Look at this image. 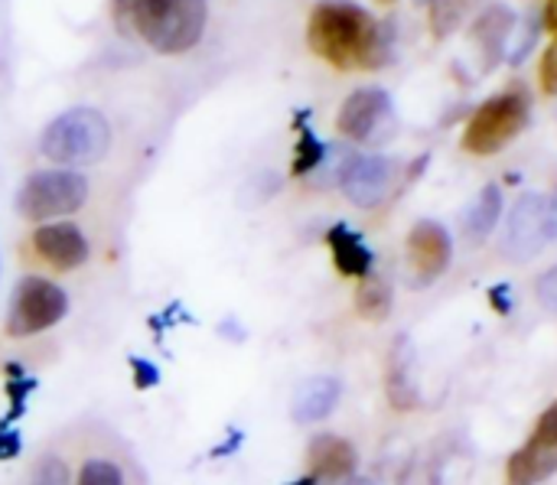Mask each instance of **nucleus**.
<instances>
[{
	"mask_svg": "<svg viewBox=\"0 0 557 485\" xmlns=\"http://www.w3.org/2000/svg\"><path fill=\"white\" fill-rule=\"evenodd\" d=\"M503 219V189L499 186H483V192L473 199L467 212V235L473 241H483Z\"/></svg>",
	"mask_w": 557,
	"mask_h": 485,
	"instance_id": "obj_17",
	"label": "nucleus"
},
{
	"mask_svg": "<svg viewBox=\"0 0 557 485\" xmlns=\"http://www.w3.org/2000/svg\"><path fill=\"white\" fill-rule=\"evenodd\" d=\"M326 245H330L333 264H336V271H339L343 277L362 281V277L372 274L375 254H372V248L366 245V238H362L356 228H349L346 222H339V225H333V228L326 232Z\"/></svg>",
	"mask_w": 557,
	"mask_h": 485,
	"instance_id": "obj_14",
	"label": "nucleus"
},
{
	"mask_svg": "<svg viewBox=\"0 0 557 485\" xmlns=\"http://www.w3.org/2000/svg\"><path fill=\"white\" fill-rule=\"evenodd\" d=\"M557 238V202L542 196V192H525L512 212L509 222L503 228V241L499 251L503 258L525 264L532 258H539L552 241Z\"/></svg>",
	"mask_w": 557,
	"mask_h": 485,
	"instance_id": "obj_6",
	"label": "nucleus"
},
{
	"mask_svg": "<svg viewBox=\"0 0 557 485\" xmlns=\"http://www.w3.org/2000/svg\"><path fill=\"white\" fill-rule=\"evenodd\" d=\"M356 310H359L362 320L382 323L392 313V287H388V281L379 277V274L362 277L359 290H356Z\"/></svg>",
	"mask_w": 557,
	"mask_h": 485,
	"instance_id": "obj_18",
	"label": "nucleus"
},
{
	"mask_svg": "<svg viewBox=\"0 0 557 485\" xmlns=\"http://www.w3.org/2000/svg\"><path fill=\"white\" fill-rule=\"evenodd\" d=\"M33 485H72V473L62 457H42L33 470Z\"/></svg>",
	"mask_w": 557,
	"mask_h": 485,
	"instance_id": "obj_23",
	"label": "nucleus"
},
{
	"mask_svg": "<svg viewBox=\"0 0 557 485\" xmlns=\"http://www.w3.org/2000/svg\"><path fill=\"white\" fill-rule=\"evenodd\" d=\"M287 485H317L310 476H304V480H297V483H287Z\"/></svg>",
	"mask_w": 557,
	"mask_h": 485,
	"instance_id": "obj_29",
	"label": "nucleus"
},
{
	"mask_svg": "<svg viewBox=\"0 0 557 485\" xmlns=\"http://www.w3.org/2000/svg\"><path fill=\"white\" fill-rule=\"evenodd\" d=\"M382 3H392V0H382Z\"/></svg>",
	"mask_w": 557,
	"mask_h": 485,
	"instance_id": "obj_32",
	"label": "nucleus"
},
{
	"mask_svg": "<svg viewBox=\"0 0 557 485\" xmlns=\"http://www.w3.org/2000/svg\"><path fill=\"white\" fill-rule=\"evenodd\" d=\"M339 395H343L339 378H330V375L310 378V382H304L297 388L294 405H290V414H294L297 424H320V421H326L336 411Z\"/></svg>",
	"mask_w": 557,
	"mask_h": 485,
	"instance_id": "obj_15",
	"label": "nucleus"
},
{
	"mask_svg": "<svg viewBox=\"0 0 557 485\" xmlns=\"http://www.w3.org/2000/svg\"><path fill=\"white\" fill-rule=\"evenodd\" d=\"M516 33V13L506 3H490L476 23H473V39L480 52L486 55V65H496L499 55H506V46Z\"/></svg>",
	"mask_w": 557,
	"mask_h": 485,
	"instance_id": "obj_16",
	"label": "nucleus"
},
{
	"mask_svg": "<svg viewBox=\"0 0 557 485\" xmlns=\"http://www.w3.org/2000/svg\"><path fill=\"white\" fill-rule=\"evenodd\" d=\"M421 3H434V0H421Z\"/></svg>",
	"mask_w": 557,
	"mask_h": 485,
	"instance_id": "obj_31",
	"label": "nucleus"
},
{
	"mask_svg": "<svg viewBox=\"0 0 557 485\" xmlns=\"http://www.w3.org/2000/svg\"><path fill=\"white\" fill-rule=\"evenodd\" d=\"M346 485H375V483H369V480H349Z\"/></svg>",
	"mask_w": 557,
	"mask_h": 485,
	"instance_id": "obj_30",
	"label": "nucleus"
},
{
	"mask_svg": "<svg viewBox=\"0 0 557 485\" xmlns=\"http://www.w3.org/2000/svg\"><path fill=\"white\" fill-rule=\"evenodd\" d=\"M557 473V401L545 408L529 440L509 457L506 480L509 485H539Z\"/></svg>",
	"mask_w": 557,
	"mask_h": 485,
	"instance_id": "obj_8",
	"label": "nucleus"
},
{
	"mask_svg": "<svg viewBox=\"0 0 557 485\" xmlns=\"http://www.w3.org/2000/svg\"><path fill=\"white\" fill-rule=\"evenodd\" d=\"M356 447L336 434H320L310 440L307 447V467H310V480L320 485H346L356 473Z\"/></svg>",
	"mask_w": 557,
	"mask_h": 485,
	"instance_id": "obj_13",
	"label": "nucleus"
},
{
	"mask_svg": "<svg viewBox=\"0 0 557 485\" xmlns=\"http://www.w3.org/2000/svg\"><path fill=\"white\" fill-rule=\"evenodd\" d=\"M307 42L336 69H375L385 55V26L352 0H323L310 10Z\"/></svg>",
	"mask_w": 557,
	"mask_h": 485,
	"instance_id": "obj_1",
	"label": "nucleus"
},
{
	"mask_svg": "<svg viewBox=\"0 0 557 485\" xmlns=\"http://www.w3.org/2000/svg\"><path fill=\"white\" fill-rule=\"evenodd\" d=\"M529 114H532V101L522 88H509V91L486 98L473 111V117L463 130V150L476 153V157L499 153L506 144H512L525 130Z\"/></svg>",
	"mask_w": 557,
	"mask_h": 485,
	"instance_id": "obj_5",
	"label": "nucleus"
},
{
	"mask_svg": "<svg viewBox=\"0 0 557 485\" xmlns=\"http://www.w3.org/2000/svg\"><path fill=\"white\" fill-rule=\"evenodd\" d=\"M29 241H33L36 258L42 264H49L52 271H78L91 254V245H88L85 232L69 219L39 225Z\"/></svg>",
	"mask_w": 557,
	"mask_h": 485,
	"instance_id": "obj_12",
	"label": "nucleus"
},
{
	"mask_svg": "<svg viewBox=\"0 0 557 485\" xmlns=\"http://www.w3.org/2000/svg\"><path fill=\"white\" fill-rule=\"evenodd\" d=\"M454 258V241L447 235V228L441 222H418L408 235V271L414 287H428L434 284Z\"/></svg>",
	"mask_w": 557,
	"mask_h": 485,
	"instance_id": "obj_11",
	"label": "nucleus"
},
{
	"mask_svg": "<svg viewBox=\"0 0 557 485\" xmlns=\"http://www.w3.org/2000/svg\"><path fill=\"white\" fill-rule=\"evenodd\" d=\"M75 485H124V473L111 460L95 457V460H85Z\"/></svg>",
	"mask_w": 557,
	"mask_h": 485,
	"instance_id": "obj_22",
	"label": "nucleus"
},
{
	"mask_svg": "<svg viewBox=\"0 0 557 485\" xmlns=\"http://www.w3.org/2000/svg\"><path fill=\"white\" fill-rule=\"evenodd\" d=\"M545 26L557 36V0H548V7H545Z\"/></svg>",
	"mask_w": 557,
	"mask_h": 485,
	"instance_id": "obj_28",
	"label": "nucleus"
},
{
	"mask_svg": "<svg viewBox=\"0 0 557 485\" xmlns=\"http://www.w3.org/2000/svg\"><path fill=\"white\" fill-rule=\"evenodd\" d=\"M127 365H131V375H134V388L137 391H147V388H157L160 385V369L153 362H147L140 356H131Z\"/></svg>",
	"mask_w": 557,
	"mask_h": 485,
	"instance_id": "obj_24",
	"label": "nucleus"
},
{
	"mask_svg": "<svg viewBox=\"0 0 557 485\" xmlns=\"http://www.w3.org/2000/svg\"><path fill=\"white\" fill-rule=\"evenodd\" d=\"M111 150V121L88 104H75L55 114L39 134V153L52 166L78 170L101 163Z\"/></svg>",
	"mask_w": 557,
	"mask_h": 485,
	"instance_id": "obj_3",
	"label": "nucleus"
},
{
	"mask_svg": "<svg viewBox=\"0 0 557 485\" xmlns=\"http://www.w3.org/2000/svg\"><path fill=\"white\" fill-rule=\"evenodd\" d=\"M7 375H10V382H7L10 411H7V418H0V427H10L16 418H23V411H26V398H29V391L36 388V382H33L29 375H23V369H20V365H7Z\"/></svg>",
	"mask_w": 557,
	"mask_h": 485,
	"instance_id": "obj_21",
	"label": "nucleus"
},
{
	"mask_svg": "<svg viewBox=\"0 0 557 485\" xmlns=\"http://www.w3.org/2000/svg\"><path fill=\"white\" fill-rule=\"evenodd\" d=\"M539 75H542V88H545L548 95H557V42H552V46L545 49Z\"/></svg>",
	"mask_w": 557,
	"mask_h": 485,
	"instance_id": "obj_26",
	"label": "nucleus"
},
{
	"mask_svg": "<svg viewBox=\"0 0 557 485\" xmlns=\"http://www.w3.org/2000/svg\"><path fill=\"white\" fill-rule=\"evenodd\" d=\"M395 183V163L382 153H359L343 163L339 189L359 209H375L388 199Z\"/></svg>",
	"mask_w": 557,
	"mask_h": 485,
	"instance_id": "obj_9",
	"label": "nucleus"
},
{
	"mask_svg": "<svg viewBox=\"0 0 557 485\" xmlns=\"http://www.w3.org/2000/svg\"><path fill=\"white\" fill-rule=\"evenodd\" d=\"M69 313V294L36 274H26L10 297V310H7V336L10 339H29L39 336L46 329H52L55 323H62Z\"/></svg>",
	"mask_w": 557,
	"mask_h": 485,
	"instance_id": "obj_7",
	"label": "nucleus"
},
{
	"mask_svg": "<svg viewBox=\"0 0 557 485\" xmlns=\"http://www.w3.org/2000/svg\"><path fill=\"white\" fill-rule=\"evenodd\" d=\"M300 137H297V150H294V163H290V173L294 176H310L313 170H320L323 166V160H326V153H330V147L313 134V127H307L304 124V114H300Z\"/></svg>",
	"mask_w": 557,
	"mask_h": 485,
	"instance_id": "obj_19",
	"label": "nucleus"
},
{
	"mask_svg": "<svg viewBox=\"0 0 557 485\" xmlns=\"http://www.w3.org/2000/svg\"><path fill=\"white\" fill-rule=\"evenodd\" d=\"M392 124V98L385 88H356L352 95H346L339 114H336V130L352 140V144H366L375 140L379 130H385Z\"/></svg>",
	"mask_w": 557,
	"mask_h": 485,
	"instance_id": "obj_10",
	"label": "nucleus"
},
{
	"mask_svg": "<svg viewBox=\"0 0 557 485\" xmlns=\"http://www.w3.org/2000/svg\"><path fill=\"white\" fill-rule=\"evenodd\" d=\"M111 20L124 36H140L160 55H183L199 46L209 0H111Z\"/></svg>",
	"mask_w": 557,
	"mask_h": 485,
	"instance_id": "obj_2",
	"label": "nucleus"
},
{
	"mask_svg": "<svg viewBox=\"0 0 557 485\" xmlns=\"http://www.w3.org/2000/svg\"><path fill=\"white\" fill-rule=\"evenodd\" d=\"M88 179L78 170H65V166H49V170H36L29 173L20 189H16V212L26 222L46 225V222H59L72 212H78L88 202Z\"/></svg>",
	"mask_w": 557,
	"mask_h": 485,
	"instance_id": "obj_4",
	"label": "nucleus"
},
{
	"mask_svg": "<svg viewBox=\"0 0 557 485\" xmlns=\"http://www.w3.org/2000/svg\"><path fill=\"white\" fill-rule=\"evenodd\" d=\"M535 294H539V300H542V307H545V310L557 313V264L555 268H548V271L539 277Z\"/></svg>",
	"mask_w": 557,
	"mask_h": 485,
	"instance_id": "obj_25",
	"label": "nucleus"
},
{
	"mask_svg": "<svg viewBox=\"0 0 557 485\" xmlns=\"http://www.w3.org/2000/svg\"><path fill=\"white\" fill-rule=\"evenodd\" d=\"M20 450H23L20 434H16L13 427H0V463L16 460V457H20Z\"/></svg>",
	"mask_w": 557,
	"mask_h": 485,
	"instance_id": "obj_27",
	"label": "nucleus"
},
{
	"mask_svg": "<svg viewBox=\"0 0 557 485\" xmlns=\"http://www.w3.org/2000/svg\"><path fill=\"white\" fill-rule=\"evenodd\" d=\"M476 0H434L431 3V29H434V36H450L460 23H463V16L470 13V7H473Z\"/></svg>",
	"mask_w": 557,
	"mask_h": 485,
	"instance_id": "obj_20",
	"label": "nucleus"
}]
</instances>
